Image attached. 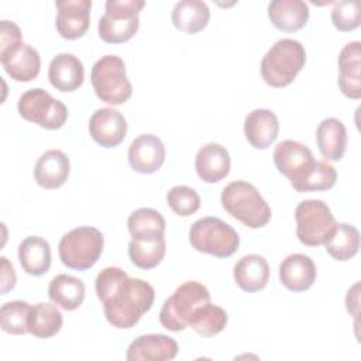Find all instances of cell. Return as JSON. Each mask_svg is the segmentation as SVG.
Here are the masks:
<instances>
[{
	"mask_svg": "<svg viewBox=\"0 0 361 361\" xmlns=\"http://www.w3.org/2000/svg\"><path fill=\"white\" fill-rule=\"evenodd\" d=\"M94 289L107 322L117 329L134 327L152 307L155 299L151 283L140 278H130L118 267L102 269L96 276Z\"/></svg>",
	"mask_w": 361,
	"mask_h": 361,
	"instance_id": "obj_1",
	"label": "cell"
},
{
	"mask_svg": "<svg viewBox=\"0 0 361 361\" xmlns=\"http://www.w3.org/2000/svg\"><path fill=\"white\" fill-rule=\"evenodd\" d=\"M223 209L250 228H261L271 220V207L258 189L245 180L228 183L220 196Z\"/></svg>",
	"mask_w": 361,
	"mask_h": 361,
	"instance_id": "obj_2",
	"label": "cell"
},
{
	"mask_svg": "<svg viewBox=\"0 0 361 361\" xmlns=\"http://www.w3.org/2000/svg\"><path fill=\"white\" fill-rule=\"evenodd\" d=\"M306 62L305 47L293 38L276 41L261 61V76L272 87H285L293 82Z\"/></svg>",
	"mask_w": 361,
	"mask_h": 361,
	"instance_id": "obj_3",
	"label": "cell"
},
{
	"mask_svg": "<svg viewBox=\"0 0 361 361\" xmlns=\"http://www.w3.org/2000/svg\"><path fill=\"white\" fill-rule=\"evenodd\" d=\"M104 238L100 230L90 226L76 227L68 231L59 241L58 254L62 264L75 271L92 268L100 258Z\"/></svg>",
	"mask_w": 361,
	"mask_h": 361,
	"instance_id": "obj_4",
	"label": "cell"
},
{
	"mask_svg": "<svg viewBox=\"0 0 361 361\" xmlns=\"http://www.w3.org/2000/svg\"><path fill=\"white\" fill-rule=\"evenodd\" d=\"M90 82L96 96L107 104H123L133 94L126 63L117 55H104L97 59L90 72Z\"/></svg>",
	"mask_w": 361,
	"mask_h": 361,
	"instance_id": "obj_5",
	"label": "cell"
},
{
	"mask_svg": "<svg viewBox=\"0 0 361 361\" xmlns=\"http://www.w3.org/2000/svg\"><path fill=\"white\" fill-rule=\"evenodd\" d=\"M189 243L199 252L227 258L237 251L240 237L228 223L209 216L196 220L190 226Z\"/></svg>",
	"mask_w": 361,
	"mask_h": 361,
	"instance_id": "obj_6",
	"label": "cell"
},
{
	"mask_svg": "<svg viewBox=\"0 0 361 361\" xmlns=\"http://www.w3.org/2000/svg\"><path fill=\"white\" fill-rule=\"evenodd\" d=\"M144 0H107L106 13L99 20V37L107 44H121L131 39L140 27L138 14Z\"/></svg>",
	"mask_w": 361,
	"mask_h": 361,
	"instance_id": "obj_7",
	"label": "cell"
},
{
	"mask_svg": "<svg viewBox=\"0 0 361 361\" xmlns=\"http://www.w3.org/2000/svg\"><path fill=\"white\" fill-rule=\"evenodd\" d=\"M210 302L209 289L196 281L183 282L164 302L159 312V323L169 331H182L196 307Z\"/></svg>",
	"mask_w": 361,
	"mask_h": 361,
	"instance_id": "obj_8",
	"label": "cell"
},
{
	"mask_svg": "<svg viewBox=\"0 0 361 361\" xmlns=\"http://www.w3.org/2000/svg\"><path fill=\"white\" fill-rule=\"evenodd\" d=\"M296 235L307 247L323 245L334 233L337 221L327 206L320 199H307L295 209Z\"/></svg>",
	"mask_w": 361,
	"mask_h": 361,
	"instance_id": "obj_9",
	"label": "cell"
},
{
	"mask_svg": "<svg viewBox=\"0 0 361 361\" xmlns=\"http://www.w3.org/2000/svg\"><path fill=\"white\" fill-rule=\"evenodd\" d=\"M17 110L20 117L47 130H58L68 120L66 106L41 87L24 92L18 99Z\"/></svg>",
	"mask_w": 361,
	"mask_h": 361,
	"instance_id": "obj_10",
	"label": "cell"
},
{
	"mask_svg": "<svg viewBox=\"0 0 361 361\" xmlns=\"http://www.w3.org/2000/svg\"><path fill=\"white\" fill-rule=\"evenodd\" d=\"M314 162L312 151L299 141L285 140L274 149V164L290 180V186L299 183L312 171Z\"/></svg>",
	"mask_w": 361,
	"mask_h": 361,
	"instance_id": "obj_11",
	"label": "cell"
},
{
	"mask_svg": "<svg viewBox=\"0 0 361 361\" xmlns=\"http://www.w3.org/2000/svg\"><path fill=\"white\" fill-rule=\"evenodd\" d=\"M90 137L104 148H113L123 142L127 134L124 116L111 107L97 109L89 120Z\"/></svg>",
	"mask_w": 361,
	"mask_h": 361,
	"instance_id": "obj_12",
	"label": "cell"
},
{
	"mask_svg": "<svg viewBox=\"0 0 361 361\" xmlns=\"http://www.w3.org/2000/svg\"><path fill=\"white\" fill-rule=\"evenodd\" d=\"M56 31L65 39H78L89 28L92 1L62 0L56 1Z\"/></svg>",
	"mask_w": 361,
	"mask_h": 361,
	"instance_id": "obj_13",
	"label": "cell"
},
{
	"mask_svg": "<svg viewBox=\"0 0 361 361\" xmlns=\"http://www.w3.org/2000/svg\"><path fill=\"white\" fill-rule=\"evenodd\" d=\"M165 161V145L154 134H141L128 148V164L138 173H154Z\"/></svg>",
	"mask_w": 361,
	"mask_h": 361,
	"instance_id": "obj_14",
	"label": "cell"
},
{
	"mask_svg": "<svg viewBox=\"0 0 361 361\" xmlns=\"http://www.w3.org/2000/svg\"><path fill=\"white\" fill-rule=\"evenodd\" d=\"M178 343L166 334H144L127 348L128 361H169L178 355Z\"/></svg>",
	"mask_w": 361,
	"mask_h": 361,
	"instance_id": "obj_15",
	"label": "cell"
},
{
	"mask_svg": "<svg viewBox=\"0 0 361 361\" xmlns=\"http://www.w3.org/2000/svg\"><path fill=\"white\" fill-rule=\"evenodd\" d=\"M317 276L313 259L305 254H290L279 265V281L292 292H303L312 288Z\"/></svg>",
	"mask_w": 361,
	"mask_h": 361,
	"instance_id": "obj_16",
	"label": "cell"
},
{
	"mask_svg": "<svg viewBox=\"0 0 361 361\" xmlns=\"http://www.w3.org/2000/svg\"><path fill=\"white\" fill-rule=\"evenodd\" d=\"M338 87L350 99L361 97V44L351 41L340 51L338 55Z\"/></svg>",
	"mask_w": 361,
	"mask_h": 361,
	"instance_id": "obj_17",
	"label": "cell"
},
{
	"mask_svg": "<svg viewBox=\"0 0 361 361\" xmlns=\"http://www.w3.org/2000/svg\"><path fill=\"white\" fill-rule=\"evenodd\" d=\"M231 166L230 154L226 147L209 142L203 145L195 158V168L199 178L206 183H217L224 179Z\"/></svg>",
	"mask_w": 361,
	"mask_h": 361,
	"instance_id": "obj_18",
	"label": "cell"
},
{
	"mask_svg": "<svg viewBox=\"0 0 361 361\" xmlns=\"http://www.w3.org/2000/svg\"><path fill=\"white\" fill-rule=\"evenodd\" d=\"M48 79L59 92H73L79 89L85 79L82 61L73 54L61 52L52 58L48 68Z\"/></svg>",
	"mask_w": 361,
	"mask_h": 361,
	"instance_id": "obj_19",
	"label": "cell"
},
{
	"mask_svg": "<svg viewBox=\"0 0 361 361\" xmlns=\"http://www.w3.org/2000/svg\"><path fill=\"white\" fill-rule=\"evenodd\" d=\"M71 164L61 149L45 151L34 166V179L44 189L61 188L69 176Z\"/></svg>",
	"mask_w": 361,
	"mask_h": 361,
	"instance_id": "obj_20",
	"label": "cell"
},
{
	"mask_svg": "<svg viewBox=\"0 0 361 361\" xmlns=\"http://www.w3.org/2000/svg\"><path fill=\"white\" fill-rule=\"evenodd\" d=\"M278 133V117L268 109H255L244 118L245 138L257 149L268 148L276 140Z\"/></svg>",
	"mask_w": 361,
	"mask_h": 361,
	"instance_id": "obj_21",
	"label": "cell"
},
{
	"mask_svg": "<svg viewBox=\"0 0 361 361\" xmlns=\"http://www.w3.org/2000/svg\"><path fill=\"white\" fill-rule=\"evenodd\" d=\"M237 286L248 293L264 289L269 281V267L264 257L248 254L240 258L233 269Z\"/></svg>",
	"mask_w": 361,
	"mask_h": 361,
	"instance_id": "obj_22",
	"label": "cell"
},
{
	"mask_svg": "<svg viewBox=\"0 0 361 361\" xmlns=\"http://www.w3.org/2000/svg\"><path fill=\"white\" fill-rule=\"evenodd\" d=\"M268 17L278 30L295 32L306 25L309 7L302 0H274L268 4Z\"/></svg>",
	"mask_w": 361,
	"mask_h": 361,
	"instance_id": "obj_23",
	"label": "cell"
},
{
	"mask_svg": "<svg viewBox=\"0 0 361 361\" xmlns=\"http://www.w3.org/2000/svg\"><path fill=\"white\" fill-rule=\"evenodd\" d=\"M347 130L343 121L334 117L324 118L316 130V142L323 158L340 161L347 148Z\"/></svg>",
	"mask_w": 361,
	"mask_h": 361,
	"instance_id": "obj_24",
	"label": "cell"
},
{
	"mask_svg": "<svg viewBox=\"0 0 361 361\" xmlns=\"http://www.w3.org/2000/svg\"><path fill=\"white\" fill-rule=\"evenodd\" d=\"M0 61L6 73L16 82H30L38 76L41 69L38 51L24 42Z\"/></svg>",
	"mask_w": 361,
	"mask_h": 361,
	"instance_id": "obj_25",
	"label": "cell"
},
{
	"mask_svg": "<svg viewBox=\"0 0 361 361\" xmlns=\"http://www.w3.org/2000/svg\"><path fill=\"white\" fill-rule=\"evenodd\" d=\"M18 261L23 269L32 276L47 274L51 267L49 243L39 235L24 238L18 245Z\"/></svg>",
	"mask_w": 361,
	"mask_h": 361,
	"instance_id": "obj_26",
	"label": "cell"
},
{
	"mask_svg": "<svg viewBox=\"0 0 361 361\" xmlns=\"http://www.w3.org/2000/svg\"><path fill=\"white\" fill-rule=\"evenodd\" d=\"M176 30L186 34H196L206 28L210 20V10L200 0H180L175 4L171 16Z\"/></svg>",
	"mask_w": 361,
	"mask_h": 361,
	"instance_id": "obj_27",
	"label": "cell"
},
{
	"mask_svg": "<svg viewBox=\"0 0 361 361\" xmlns=\"http://www.w3.org/2000/svg\"><path fill=\"white\" fill-rule=\"evenodd\" d=\"M48 296L56 306L75 310L85 300V283L72 275L59 274L51 279Z\"/></svg>",
	"mask_w": 361,
	"mask_h": 361,
	"instance_id": "obj_28",
	"label": "cell"
},
{
	"mask_svg": "<svg viewBox=\"0 0 361 361\" xmlns=\"http://www.w3.org/2000/svg\"><path fill=\"white\" fill-rule=\"evenodd\" d=\"M165 235L138 237L128 243V257L131 262L141 269L155 268L165 257Z\"/></svg>",
	"mask_w": 361,
	"mask_h": 361,
	"instance_id": "obj_29",
	"label": "cell"
},
{
	"mask_svg": "<svg viewBox=\"0 0 361 361\" xmlns=\"http://www.w3.org/2000/svg\"><path fill=\"white\" fill-rule=\"evenodd\" d=\"M63 323L62 313L52 303H37L31 307L28 333L38 338H49L59 333Z\"/></svg>",
	"mask_w": 361,
	"mask_h": 361,
	"instance_id": "obj_30",
	"label": "cell"
},
{
	"mask_svg": "<svg viewBox=\"0 0 361 361\" xmlns=\"http://www.w3.org/2000/svg\"><path fill=\"white\" fill-rule=\"evenodd\" d=\"M227 322L228 316L226 310L207 302L195 309L188 326L192 327L202 337H213L224 330Z\"/></svg>",
	"mask_w": 361,
	"mask_h": 361,
	"instance_id": "obj_31",
	"label": "cell"
},
{
	"mask_svg": "<svg viewBox=\"0 0 361 361\" xmlns=\"http://www.w3.org/2000/svg\"><path fill=\"white\" fill-rule=\"evenodd\" d=\"M323 245L334 259L347 261L358 252L360 233L348 223H337L334 233Z\"/></svg>",
	"mask_w": 361,
	"mask_h": 361,
	"instance_id": "obj_32",
	"label": "cell"
},
{
	"mask_svg": "<svg viewBox=\"0 0 361 361\" xmlns=\"http://www.w3.org/2000/svg\"><path fill=\"white\" fill-rule=\"evenodd\" d=\"M165 226L162 214L151 207L134 210L127 220V227L133 238L165 235Z\"/></svg>",
	"mask_w": 361,
	"mask_h": 361,
	"instance_id": "obj_33",
	"label": "cell"
},
{
	"mask_svg": "<svg viewBox=\"0 0 361 361\" xmlns=\"http://www.w3.org/2000/svg\"><path fill=\"white\" fill-rule=\"evenodd\" d=\"M31 307L32 306L24 300H13L4 303L0 309L1 330L14 336L28 333V319Z\"/></svg>",
	"mask_w": 361,
	"mask_h": 361,
	"instance_id": "obj_34",
	"label": "cell"
},
{
	"mask_svg": "<svg viewBox=\"0 0 361 361\" xmlns=\"http://www.w3.org/2000/svg\"><path fill=\"white\" fill-rule=\"evenodd\" d=\"M337 171L326 161H316L312 171L292 188L299 192H313V190H329L336 185Z\"/></svg>",
	"mask_w": 361,
	"mask_h": 361,
	"instance_id": "obj_35",
	"label": "cell"
},
{
	"mask_svg": "<svg viewBox=\"0 0 361 361\" xmlns=\"http://www.w3.org/2000/svg\"><path fill=\"white\" fill-rule=\"evenodd\" d=\"M166 203L173 213L188 217L199 210L200 196L195 189L186 185H176L168 190Z\"/></svg>",
	"mask_w": 361,
	"mask_h": 361,
	"instance_id": "obj_36",
	"label": "cell"
},
{
	"mask_svg": "<svg viewBox=\"0 0 361 361\" xmlns=\"http://www.w3.org/2000/svg\"><path fill=\"white\" fill-rule=\"evenodd\" d=\"M333 25L343 32L353 31L360 27V3L357 0L337 1L331 10Z\"/></svg>",
	"mask_w": 361,
	"mask_h": 361,
	"instance_id": "obj_37",
	"label": "cell"
},
{
	"mask_svg": "<svg viewBox=\"0 0 361 361\" xmlns=\"http://www.w3.org/2000/svg\"><path fill=\"white\" fill-rule=\"evenodd\" d=\"M23 44L20 27L8 20L0 21V59L14 52Z\"/></svg>",
	"mask_w": 361,
	"mask_h": 361,
	"instance_id": "obj_38",
	"label": "cell"
},
{
	"mask_svg": "<svg viewBox=\"0 0 361 361\" xmlns=\"http://www.w3.org/2000/svg\"><path fill=\"white\" fill-rule=\"evenodd\" d=\"M1 261V295H6L8 290H11L16 286V272L13 265L6 257L0 258Z\"/></svg>",
	"mask_w": 361,
	"mask_h": 361,
	"instance_id": "obj_39",
	"label": "cell"
},
{
	"mask_svg": "<svg viewBox=\"0 0 361 361\" xmlns=\"http://www.w3.org/2000/svg\"><path fill=\"white\" fill-rule=\"evenodd\" d=\"M347 312L357 320L360 314V282H355L347 292L345 296Z\"/></svg>",
	"mask_w": 361,
	"mask_h": 361,
	"instance_id": "obj_40",
	"label": "cell"
}]
</instances>
